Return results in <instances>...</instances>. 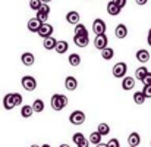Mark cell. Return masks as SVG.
Segmentation results:
<instances>
[{"mask_svg":"<svg viewBox=\"0 0 151 147\" xmlns=\"http://www.w3.org/2000/svg\"><path fill=\"white\" fill-rule=\"evenodd\" d=\"M50 104H51V109L56 110V112H60L62 109H65L68 106V97L65 94H53L51 96V100H50Z\"/></svg>","mask_w":151,"mask_h":147,"instance_id":"cell-1","label":"cell"},{"mask_svg":"<svg viewBox=\"0 0 151 147\" xmlns=\"http://www.w3.org/2000/svg\"><path fill=\"white\" fill-rule=\"evenodd\" d=\"M21 84L27 91H34L37 88V80L31 75H24L22 80H21Z\"/></svg>","mask_w":151,"mask_h":147,"instance_id":"cell-2","label":"cell"},{"mask_svg":"<svg viewBox=\"0 0 151 147\" xmlns=\"http://www.w3.org/2000/svg\"><path fill=\"white\" fill-rule=\"evenodd\" d=\"M69 122L72 125H82L85 122V113L82 110H73L69 116Z\"/></svg>","mask_w":151,"mask_h":147,"instance_id":"cell-3","label":"cell"},{"mask_svg":"<svg viewBox=\"0 0 151 147\" xmlns=\"http://www.w3.org/2000/svg\"><path fill=\"white\" fill-rule=\"evenodd\" d=\"M111 72H113V77L114 78H123L126 75V72H128V66H126L125 62H119V63H116L113 66V71Z\"/></svg>","mask_w":151,"mask_h":147,"instance_id":"cell-4","label":"cell"},{"mask_svg":"<svg viewBox=\"0 0 151 147\" xmlns=\"http://www.w3.org/2000/svg\"><path fill=\"white\" fill-rule=\"evenodd\" d=\"M106 30H107V25H106V22H104L101 18L94 19V22H93V33H94L96 35L106 34Z\"/></svg>","mask_w":151,"mask_h":147,"instance_id":"cell-5","label":"cell"},{"mask_svg":"<svg viewBox=\"0 0 151 147\" xmlns=\"http://www.w3.org/2000/svg\"><path fill=\"white\" fill-rule=\"evenodd\" d=\"M53 31H54L53 25L47 24V22H43V24L40 25V28H38L37 34H38L41 38H46V37H49V35H53Z\"/></svg>","mask_w":151,"mask_h":147,"instance_id":"cell-6","label":"cell"},{"mask_svg":"<svg viewBox=\"0 0 151 147\" xmlns=\"http://www.w3.org/2000/svg\"><path fill=\"white\" fill-rule=\"evenodd\" d=\"M107 44H109V38H107L106 34H99V35H96V40H94L96 49L103 50L104 47H107Z\"/></svg>","mask_w":151,"mask_h":147,"instance_id":"cell-7","label":"cell"},{"mask_svg":"<svg viewBox=\"0 0 151 147\" xmlns=\"http://www.w3.org/2000/svg\"><path fill=\"white\" fill-rule=\"evenodd\" d=\"M73 43L78 47H87L90 44V37L88 35H73Z\"/></svg>","mask_w":151,"mask_h":147,"instance_id":"cell-8","label":"cell"},{"mask_svg":"<svg viewBox=\"0 0 151 147\" xmlns=\"http://www.w3.org/2000/svg\"><path fill=\"white\" fill-rule=\"evenodd\" d=\"M21 60H22V63H24L25 66H32V65L35 63V57H34V54H32L31 51H25V53H22Z\"/></svg>","mask_w":151,"mask_h":147,"instance_id":"cell-9","label":"cell"},{"mask_svg":"<svg viewBox=\"0 0 151 147\" xmlns=\"http://www.w3.org/2000/svg\"><path fill=\"white\" fill-rule=\"evenodd\" d=\"M135 87V78H132V77H123L122 78V88L125 90V91H129V90H132Z\"/></svg>","mask_w":151,"mask_h":147,"instance_id":"cell-10","label":"cell"},{"mask_svg":"<svg viewBox=\"0 0 151 147\" xmlns=\"http://www.w3.org/2000/svg\"><path fill=\"white\" fill-rule=\"evenodd\" d=\"M76 87H78V80H76L75 77L69 75V77L65 80V88L69 90V91H73V90H76Z\"/></svg>","mask_w":151,"mask_h":147,"instance_id":"cell-11","label":"cell"},{"mask_svg":"<svg viewBox=\"0 0 151 147\" xmlns=\"http://www.w3.org/2000/svg\"><path fill=\"white\" fill-rule=\"evenodd\" d=\"M114 35L117 37V38H126V35H128V28H126V25L125 24H119L116 28H114Z\"/></svg>","mask_w":151,"mask_h":147,"instance_id":"cell-12","label":"cell"},{"mask_svg":"<svg viewBox=\"0 0 151 147\" xmlns=\"http://www.w3.org/2000/svg\"><path fill=\"white\" fill-rule=\"evenodd\" d=\"M79 13L76 12V10H70V12H68L66 13V21H68V24H72V25H76L78 22H79Z\"/></svg>","mask_w":151,"mask_h":147,"instance_id":"cell-13","label":"cell"},{"mask_svg":"<svg viewBox=\"0 0 151 147\" xmlns=\"http://www.w3.org/2000/svg\"><path fill=\"white\" fill-rule=\"evenodd\" d=\"M120 10H122V9H120L113 0L107 3V13H109V15H111V16H117V15L120 13Z\"/></svg>","mask_w":151,"mask_h":147,"instance_id":"cell-14","label":"cell"},{"mask_svg":"<svg viewBox=\"0 0 151 147\" xmlns=\"http://www.w3.org/2000/svg\"><path fill=\"white\" fill-rule=\"evenodd\" d=\"M3 107H4L6 110H12V109L15 107V101H13L12 93H9V94H6V96L3 97Z\"/></svg>","mask_w":151,"mask_h":147,"instance_id":"cell-15","label":"cell"},{"mask_svg":"<svg viewBox=\"0 0 151 147\" xmlns=\"http://www.w3.org/2000/svg\"><path fill=\"white\" fill-rule=\"evenodd\" d=\"M69 49V44H68V41H65V40H59V41H56V46H54V50L59 53V54H63V53H66Z\"/></svg>","mask_w":151,"mask_h":147,"instance_id":"cell-16","label":"cell"},{"mask_svg":"<svg viewBox=\"0 0 151 147\" xmlns=\"http://www.w3.org/2000/svg\"><path fill=\"white\" fill-rule=\"evenodd\" d=\"M137 59L141 62V63H147L150 60V51L145 49H141L137 51Z\"/></svg>","mask_w":151,"mask_h":147,"instance_id":"cell-17","label":"cell"},{"mask_svg":"<svg viewBox=\"0 0 151 147\" xmlns=\"http://www.w3.org/2000/svg\"><path fill=\"white\" fill-rule=\"evenodd\" d=\"M128 143H129V146L138 147L141 144V137H139V134H138V133H131L129 137H128Z\"/></svg>","mask_w":151,"mask_h":147,"instance_id":"cell-18","label":"cell"},{"mask_svg":"<svg viewBox=\"0 0 151 147\" xmlns=\"http://www.w3.org/2000/svg\"><path fill=\"white\" fill-rule=\"evenodd\" d=\"M56 46V38L53 35H49L46 38H43V47L46 50H53Z\"/></svg>","mask_w":151,"mask_h":147,"instance_id":"cell-19","label":"cell"},{"mask_svg":"<svg viewBox=\"0 0 151 147\" xmlns=\"http://www.w3.org/2000/svg\"><path fill=\"white\" fill-rule=\"evenodd\" d=\"M40 25H41V22H40L37 18H31V19L28 21V24H27V27H28V30H29L31 33H37L38 28H40Z\"/></svg>","mask_w":151,"mask_h":147,"instance_id":"cell-20","label":"cell"},{"mask_svg":"<svg viewBox=\"0 0 151 147\" xmlns=\"http://www.w3.org/2000/svg\"><path fill=\"white\" fill-rule=\"evenodd\" d=\"M73 33H75V35H88V30H87V27H85L84 24H79V22L75 25Z\"/></svg>","mask_w":151,"mask_h":147,"instance_id":"cell-21","label":"cell"},{"mask_svg":"<svg viewBox=\"0 0 151 147\" xmlns=\"http://www.w3.org/2000/svg\"><path fill=\"white\" fill-rule=\"evenodd\" d=\"M101 138H103V135H101L99 131H94V133H91L90 134V137H88V141H90V144H99L101 141Z\"/></svg>","mask_w":151,"mask_h":147,"instance_id":"cell-22","label":"cell"},{"mask_svg":"<svg viewBox=\"0 0 151 147\" xmlns=\"http://www.w3.org/2000/svg\"><path fill=\"white\" fill-rule=\"evenodd\" d=\"M101 51V57L104 59V60H110V59H113V56H114V50L111 49V47H104Z\"/></svg>","mask_w":151,"mask_h":147,"instance_id":"cell-23","label":"cell"},{"mask_svg":"<svg viewBox=\"0 0 151 147\" xmlns=\"http://www.w3.org/2000/svg\"><path fill=\"white\" fill-rule=\"evenodd\" d=\"M32 113H34L32 106L25 104V106H22V107H21V116H22V118H31V116H32Z\"/></svg>","mask_w":151,"mask_h":147,"instance_id":"cell-24","label":"cell"},{"mask_svg":"<svg viewBox=\"0 0 151 147\" xmlns=\"http://www.w3.org/2000/svg\"><path fill=\"white\" fill-rule=\"evenodd\" d=\"M97 131L100 133L103 137L104 135H109L110 134V125L106 124V122H101V124H99V127H97Z\"/></svg>","mask_w":151,"mask_h":147,"instance_id":"cell-25","label":"cell"},{"mask_svg":"<svg viewBox=\"0 0 151 147\" xmlns=\"http://www.w3.org/2000/svg\"><path fill=\"white\" fill-rule=\"evenodd\" d=\"M69 63H70V66H79V63H81V56H79L78 53H70V54H69Z\"/></svg>","mask_w":151,"mask_h":147,"instance_id":"cell-26","label":"cell"},{"mask_svg":"<svg viewBox=\"0 0 151 147\" xmlns=\"http://www.w3.org/2000/svg\"><path fill=\"white\" fill-rule=\"evenodd\" d=\"M147 74H148V69H147L145 66H139V68L135 71V78H137L138 81H142V78H144Z\"/></svg>","mask_w":151,"mask_h":147,"instance_id":"cell-27","label":"cell"},{"mask_svg":"<svg viewBox=\"0 0 151 147\" xmlns=\"http://www.w3.org/2000/svg\"><path fill=\"white\" fill-rule=\"evenodd\" d=\"M32 109H34V112H37V113L43 112V110H44V101H43L41 98H35L34 103H32Z\"/></svg>","mask_w":151,"mask_h":147,"instance_id":"cell-28","label":"cell"},{"mask_svg":"<svg viewBox=\"0 0 151 147\" xmlns=\"http://www.w3.org/2000/svg\"><path fill=\"white\" fill-rule=\"evenodd\" d=\"M145 96H144V93L142 91H137L135 94H134V101L137 103V104H144V101H145Z\"/></svg>","mask_w":151,"mask_h":147,"instance_id":"cell-29","label":"cell"},{"mask_svg":"<svg viewBox=\"0 0 151 147\" xmlns=\"http://www.w3.org/2000/svg\"><path fill=\"white\" fill-rule=\"evenodd\" d=\"M84 140H85V135H84L82 133H75V134H73V137H72V141L75 143V146L81 144Z\"/></svg>","mask_w":151,"mask_h":147,"instance_id":"cell-30","label":"cell"},{"mask_svg":"<svg viewBox=\"0 0 151 147\" xmlns=\"http://www.w3.org/2000/svg\"><path fill=\"white\" fill-rule=\"evenodd\" d=\"M41 0H29V7L32 9V10H38L40 9V6H41Z\"/></svg>","mask_w":151,"mask_h":147,"instance_id":"cell-31","label":"cell"},{"mask_svg":"<svg viewBox=\"0 0 151 147\" xmlns=\"http://www.w3.org/2000/svg\"><path fill=\"white\" fill-rule=\"evenodd\" d=\"M12 96H13V101H15V106H21V103H22V100L24 97L19 94V93H12Z\"/></svg>","mask_w":151,"mask_h":147,"instance_id":"cell-32","label":"cell"},{"mask_svg":"<svg viewBox=\"0 0 151 147\" xmlns=\"http://www.w3.org/2000/svg\"><path fill=\"white\" fill-rule=\"evenodd\" d=\"M106 144H107V147H120V141L117 138H110L109 143H106Z\"/></svg>","mask_w":151,"mask_h":147,"instance_id":"cell-33","label":"cell"},{"mask_svg":"<svg viewBox=\"0 0 151 147\" xmlns=\"http://www.w3.org/2000/svg\"><path fill=\"white\" fill-rule=\"evenodd\" d=\"M41 24L43 22H47V19H49V15H46V13H41V12H37V16H35Z\"/></svg>","mask_w":151,"mask_h":147,"instance_id":"cell-34","label":"cell"},{"mask_svg":"<svg viewBox=\"0 0 151 147\" xmlns=\"http://www.w3.org/2000/svg\"><path fill=\"white\" fill-rule=\"evenodd\" d=\"M142 93H144V96L147 98H151V85H144Z\"/></svg>","mask_w":151,"mask_h":147,"instance_id":"cell-35","label":"cell"},{"mask_svg":"<svg viewBox=\"0 0 151 147\" xmlns=\"http://www.w3.org/2000/svg\"><path fill=\"white\" fill-rule=\"evenodd\" d=\"M142 84H144V85H151V72H148V74L142 78Z\"/></svg>","mask_w":151,"mask_h":147,"instance_id":"cell-36","label":"cell"},{"mask_svg":"<svg viewBox=\"0 0 151 147\" xmlns=\"http://www.w3.org/2000/svg\"><path fill=\"white\" fill-rule=\"evenodd\" d=\"M113 1H114V3H116V4L120 7V9L126 6V0H113Z\"/></svg>","mask_w":151,"mask_h":147,"instance_id":"cell-37","label":"cell"},{"mask_svg":"<svg viewBox=\"0 0 151 147\" xmlns=\"http://www.w3.org/2000/svg\"><path fill=\"white\" fill-rule=\"evenodd\" d=\"M88 146H90V141H88L87 138H85V140H84L81 144H78V147H88Z\"/></svg>","mask_w":151,"mask_h":147,"instance_id":"cell-38","label":"cell"},{"mask_svg":"<svg viewBox=\"0 0 151 147\" xmlns=\"http://www.w3.org/2000/svg\"><path fill=\"white\" fill-rule=\"evenodd\" d=\"M147 1H148V0H135V3H137L138 6H144V4H147Z\"/></svg>","mask_w":151,"mask_h":147,"instance_id":"cell-39","label":"cell"},{"mask_svg":"<svg viewBox=\"0 0 151 147\" xmlns=\"http://www.w3.org/2000/svg\"><path fill=\"white\" fill-rule=\"evenodd\" d=\"M147 43L150 44V47H151V28H150V31H148V37H147Z\"/></svg>","mask_w":151,"mask_h":147,"instance_id":"cell-40","label":"cell"},{"mask_svg":"<svg viewBox=\"0 0 151 147\" xmlns=\"http://www.w3.org/2000/svg\"><path fill=\"white\" fill-rule=\"evenodd\" d=\"M96 147H107V144H106V143H99V144H96Z\"/></svg>","mask_w":151,"mask_h":147,"instance_id":"cell-41","label":"cell"},{"mask_svg":"<svg viewBox=\"0 0 151 147\" xmlns=\"http://www.w3.org/2000/svg\"><path fill=\"white\" fill-rule=\"evenodd\" d=\"M41 1H43V3H50L51 0H41Z\"/></svg>","mask_w":151,"mask_h":147,"instance_id":"cell-42","label":"cell"},{"mask_svg":"<svg viewBox=\"0 0 151 147\" xmlns=\"http://www.w3.org/2000/svg\"><path fill=\"white\" fill-rule=\"evenodd\" d=\"M59 147H70V146H68V144H60Z\"/></svg>","mask_w":151,"mask_h":147,"instance_id":"cell-43","label":"cell"},{"mask_svg":"<svg viewBox=\"0 0 151 147\" xmlns=\"http://www.w3.org/2000/svg\"><path fill=\"white\" fill-rule=\"evenodd\" d=\"M40 147H51L50 144H43V146H40Z\"/></svg>","mask_w":151,"mask_h":147,"instance_id":"cell-44","label":"cell"},{"mask_svg":"<svg viewBox=\"0 0 151 147\" xmlns=\"http://www.w3.org/2000/svg\"><path fill=\"white\" fill-rule=\"evenodd\" d=\"M31 147H40V146H37V144H32V146H31Z\"/></svg>","mask_w":151,"mask_h":147,"instance_id":"cell-45","label":"cell"},{"mask_svg":"<svg viewBox=\"0 0 151 147\" xmlns=\"http://www.w3.org/2000/svg\"><path fill=\"white\" fill-rule=\"evenodd\" d=\"M129 147H135V146H129Z\"/></svg>","mask_w":151,"mask_h":147,"instance_id":"cell-46","label":"cell"},{"mask_svg":"<svg viewBox=\"0 0 151 147\" xmlns=\"http://www.w3.org/2000/svg\"><path fill=\"white\" fill-rule=\"evenodd\" d=\"M150 147H151V141H150Z\"/></svg>","mask_w":151,"mask_h":147,"instance_id":"cell-47","label":"cell"}]
</instances>
